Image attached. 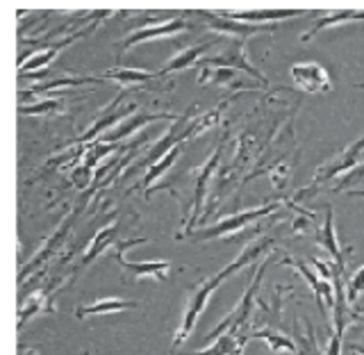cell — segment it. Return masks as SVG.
Instances as JSON below:
<instances>
[{
	"label": "cell",
	"mask_w": 364,
	"mask_h": 355,
	"mask_svg": "<svg viewBox=\"0 0 364 355\" xmlns=\"http://www.w3.org/2000/svg\"><path fill=\"white\" fill-rule=\"evenodd\" d=\"M278 205L280 203H269V205H262V208H257V210H246V212H239V214H232V216H225V219H221L219 223H214L210 228H203V231H193L187 237L196 239V242H208V239L235 235L239 231H244L248 223H253V221L262 219V216L276 212Z\"/></svg>",
	"instance_id": "3957f363"
},
{
	"label": "cell",
	"mask_w": 364,
	"mask_h": 355,
	"mask_svg": "<svg viewBox=\"0 0 364 355\" xmlns=\"http://www.w3.org/2000/svg\"><path fill=\"white\" fill-rule=\"evenodd\" d=\"M284 265H294L296 269L301 271V276L307 280V285L312 287V292H314V299H316V305L321 307V312L328 317V310H326V303H328V307H335V287L330 285L328 280H323L321 276H314V273L305 267V262L303 260H291V258H287L284 260Z\"/></svg>",
	"instance_id": "7c38bea8"
},
{
	"label": "cell",
	"mask_w": 364,
	"mask_h": 355,
	"mask_svg": "<svg viewBox=\"0 0 364 355\" xmlns=\"http://www.w3.org/2000/svg\"><path fill=\"white\" fill-rule=\"evenodd\" d=\"M364 157V134L360 137V139L353 142L348 148H344L333 162H326L323 166H318L316 169V176L312 180V185L310 189L318 187V185H323V182H328L330 178H335V176H341V174H348V171H353L358 164H360V159Z\"/></svg>",
	"instance_id": "52a82bcc"
},
{
	"label": "cell",
	"mask_w": 364,
	"mask_h": 355,
	"mask_svg": "<svg viewBox=\"0 0 364 355\" xmlns=\"http://www.w3.org/2000/svg\"><path fill=\"white\" fill-rule=\"evenodd\" d=\"M191 28L189 23L182 18V16H176V18H168V21H162V23H153V26H141V28H134L128 37H125L121 43H119V53H128L134 46H139L144 41H153V39H164V37H171V34H178L182 30Z\"/></svg>",
	"instance_id": "ba28073f"
},
{
	"label": "cell",
	"mask_w": 364,
	"mask_h": 355,
	"mask_svg": "<svg viewBox=\"0 0 364 355\" xmlns=\"http://www.w3.org/2000/svg\"><path fill=\"white\" fill-rule=\"evenodd\" d=\"M267 174L271 178V185L282 191L284 187H287L289 178H291V166L287 162H276L271 169H267Z\"/></svg>",
	"instance_id": "83f0119b"
},
{
	"label": "cell",
	"mask_w": 364,
	"mask_h": 355,
	"mask_svg": "<svg viewBox=\"0 0 364 355\" xmlns=\"http://www.w3.org/2000/svg\"><path fill=\"white\" fill-rule=\"evenodd\" d=\"M364 178V162L362 164H358L353 171H348L346 176H341V180H339V185L335 187V191H341L344 187H350V185H355V182H360Z\"/></svg>",
	"instance_id": "f546056e"
},
{
	"label": "cell",
	"mask_w": 364,
	"mask_h": 355,
	"mask_svg": "<svg viewBox=\"0 0 364 355\" xmlns=\"http://www.w3.org/2000/svg\"><path fill=\"white\" fill-rule=\"evenodd\" d=\"M350 351H355V353L364 355V346H350Z\"/></svg>",
	"instance_id": "4dcf8cb0"
},
{
	"label": "cell",
	"mask_w": 364,
	"mask_h": 355,
	"mask_svg": "<svg viewBox=\"0 0 364 355\" xmlns=\"http://www.w3.org/2000/svg\"><path fill=\"white\" fill-rule=\"evenodd\" d=\"M296 346H299V355H321L316 339H314V328L310 322L305 324V335L296 333Z\"/></svg>",
	"instance_id": "4316f807"
},
{
	"label": "cell",
	"mask_w": 364,
	"mask_h": 355,
	"mask_svg": "<svg viewBox=\"0 0 364 355\" xmlns=\"http://www.w3.org/2000/svg\"><path fill=\"white\" fill-rule=\"evenodd\" d=\"M269 265H271V258H267L259 265L257 273L253 276V282L248 285V290L242 296V301H239V305L235 307V310L228 314V317H223V322L208 335L210 339H216L219 335L228 333V330H239V328L248 326V319L253 317V305H255V296H257V290H259V282H262V278H264V271H267Z\"/></svg>",
	"instance_id": "7a4b0ae2"
},
{
	"label": "cell",
	"mask_w": 364,
	"mask_h": 355,
	"mask_svg": "<svg viewBox=\"0 0 364 355\" xmlns=\"http://www.w3.org/2000/svg\"><path fill=\"white\" fill-rule=\"evenodd\" d=\"M221 153H223V144H219L212 151L210 159L200 166L198 171V182H196V194H193V205H191V219L187 221V231L193 233V228H196L198 219H200V210H203V201H205V191H208V185H210V178L214 176L216 166L221 162Z\"/></svg>",
	"instance_id": "30bf717a"
},
{
	"label": "cell",
	"mask_w": 364,
	"mask_h": 355,
	"mask_svg": "<svg viewBox=\"0 0 364 355\" xmlns=\"http://www.w3.org/2000/svg\"><path fill=\"white\" fill-rule=\"evenodd\" d=\"M316 244L321 246L323 250H328L330 262H335V265H337L341 271H344L346 262H344V253H341L339 239H337V233H335L333 210H330V208H328V212H326V221H323V226L318 228V233H316Z\"/></svg>",
	"instance_id": "9a60e30c"
},
{
	"label": "cell",
	"mask_w": 364,
	"mask_h": 355,
	"mask_svg": "<svg viewBox=\"0 0 364 355\" xmlns=\"http://www.w3.org/2000/svg\"><path fill=\"white\" fill-rule=\"evenodd\" d=\"M350 21H364V11L346 9V11H335V14H326V16H321L314 23V28L310 32L303 34L301 41H312L318 32H323L328 28H335V26H341V23H350Z\"/></svg>",
	"instance_id": "44dd1931"
},
{
	"label": "cell",
	"mask_w": 364,
	"mask_h": 355,
	"mask_svg": "<svg viewBox=\"0 0 364 355\" xmlns=\"http://www.w3.org/2000/svg\"><path fill=\"white\" fill-rule=\"evenodd\" d=\"M121 231V223L117 221V223H112V226H107V228H100V231L96 233V237L91 239V244H89V248H87V253L82 255V260H80V265H77V269H85L91 260H96L102 250H105L112 242H114V237H117V233Z\"/></svg>",
	"instance_id": "7402d4cb"
},
{
	"label": "cell",
	"mask_w": 364,
	"mask_h": 355,
	"mask_svg": "<svg viewBox=\"0 0 364 355\" xmlns=\"http://www.w3.org/2000/svg\"><path fill=\"white\" fill-rule=\"evenodd\" d=\"M66 100H68V98H64V96H62V98H46V100L34 102V105H26V102H21V105H18V112L23 114V117L46 119V117H53V114L64 112Z\"/></svg>",
	"instance_id": "484cf974"
},
{
	"label": "cell",
	"mask_w": 364,
	"mask_h": 355,
	"mask_svg": "<svg viewBox=\"0 0 364 355\" xmlns=\"http://www.w3.org/2000/svg\"><path fill=\"white\" fill-rule=\"evenodd\" d=\"M294 87L303 94H326L333 89L330 73L318 62H296L289 68Z\"/></svg>",
	"instance_id": "5b68a950"
},
{
	"label": "cell",
	"mask_w": 364,
	"mask_h": 355,
	"mask_svg": "<svg viewBox=\"0 0 364 355\" xmlns=\"http://www.w3.org/2000/svg\"><path fill=\"white\" fill-rule=\"evenodd\" d=\"M355 87H358V89H364V85H355Z\"/></svg>",
	"instance_id": "1f68e13d"
},
{
	"label": "cell",
	"mask_w": 364,
	"mask_h": 355,
	"mask_svg": "<svg viewBox=\"0 0 364 355\" xmlns=\"http://www.w3.org/2000/svg\"><path fill=\"white\" fill-rule=\"evenodd\" d=\"M146 239H130V242L117 244V250H114V260L119 262V267L123 269V273H128V278L132 280H144V278H155V280H166L168 271H171V262L166 260H157V262H128L123 255L125 248H130L134 244H144Z\"/></svg>",
	"instance_id": "277c9868"
},
{
	"label": "cell",
	"mask_w": 364,
	"mask_h": 355,
	"mask_svg": "<svg viewBox=\"0 0 364 355\" xmlns=\"http://www.w3.org/2000/svg\"><path fill=\"white\" fill-rule=\"evenodd\" d=\"M362 292H364V267L358 269L355 276L348 280V287H346V301H348V305H355Z\"/></svg>",
	"instance_id": "f1b7e54d"
},
{
	"label": "cell",
	"mask_w": 364,
	"mask_h": 355,
	"mask_svg": "<svg viewBox=\"0 0 364 355\" xmlns=\"http://www.w3.org/2000/svg\"><path fill=\"white\" fill-rule=\"evenodd\" d=\"M273 246V237H264V239H257V242L253 244H248L244 246V250L239 253L230 265L223 267L216 276L208 278V280H203L196 290L191 292L189 296V301L185 305V312H182V322H180V328L176 330V337H173V351L180 346V344H185V341L189 339V335L193 333V328H196L198 324V319L205 310V305H208V299L212 296L214 290H219V285L225 280V278H230L235 271L239 269H244L246 265H253V262L262 255V253H267V250Z\"/></svg>",
	"instance_id": "6da1fadb"
},
{
	"label": "cell",
	"mask_w": 364,
	"mask_h": 355,
	"mask_svg": "<svg viewBox=\"0 0 364 355\" xmlns=\"http://www.w3.org/2000/svg\"><path fill=\"white\" fill-rule=\"evenodd\" d=\"M130 307H136V303L134 301H125V299H100L96 303L77 307L75 317L85 319V317H98V314H117V312H123V310H130Z\"/></svg>",
	"instance_id": "d6986e66"
},
{
	"label": "cell",
	"mask_w": 364,
	"mask_h": 355,
	"mask_svg": "<svg viewBox=\"0 0 364 355\" xmlns=\"http://www.w3.org/2000/svg\"><path fill=\"white\" fill-rule=\"evenodd\" d=\"M75 214H77V212L68 214L66 219H64V221L60 223V228H57V233H55V235H53V237L48 239V242H46V244H43V246L39 248V253L32 258L30 267H26V269H23V273H21V280L26 278V276H28V273H30V271H32L34 267L43 265V262L48 260V258H50V255L55 253V250H57V248H60V246L64 244V239H66V235H68V228H71V223H73V219H75Z\"/></svg>",
	"instance_id": "2e32d148"
},
{
	"label": "cell",
	"mask_w": 364,
	"mask_h": 355,
	"mask_svg": "<svg viewBox=\"0 0 364 355\" xmlns=\"http://www.w3.org/2000/svg\"><path fill=\"white\" fill-rule=\"evenodd\" d=\"M250 339H253V330H250L248 326H244L239 330H228V333H223L208 349L191 351V353H185V355H242Z\"/></svg>",
	"instance_id": "8fae6325"
},
{
	"label": "cell",
	"mask_w": 364,
	"mask_h": 355,
	"mask_svg": "<svg viewBox=\"0 0 364 355\" xmlns=\"http://www.w3.org/2000/svg\"><path fill=\"white\" fill-rule=\"evenodd\" d=\"M189 14L203 18L205 23H208L210 30L228 34V37L239 39V41H246L248 37H253V34L271 32V30L278 28V26H250V23H239V21L228 18L225 14H212V11H205V9H193V11H189Z\"/></svg>",
	"instance_id": "8992f818"
},
{
	"label": "cell",
	"mask_w": 364,
	"mask_h": 355,
	"mask_svg": "<svg viewBox=\"0 0 364 355\" xmlns=\"http://www.w3.org/2000/svg\"><path fill=\"white\" fill-rule=\"evenodd\" d=\"M123 96L125 94H119V98L112 102V105L105 110V117H100L96 123H94V128H89L82 137H80L77 142H91V139H96V134H100V132H105L109 125H114V123H119L121 119H128V114L132 112V107H125V110H121V112H114L119 105H121V100H123Z\"/></svg>",
	"instance_id": "ffe728a7"
},
{
	"label": "cell",
	"mask_w": 364,
	"mask_h": 355,
	"mask_svg": "<svg viewBox=\"0 0 364 355\" xmlns=\"http://www.w3.org/2000/svg\"><path fill=\"white\" fill-rule=\"evenodd\" d=\"M200 66H228V68H235V71H237V68H244L248 75H253V78L259 80L262 87L269 85V80L262 75L255 66H250L248 57H246V46H244V41H239V39H235L230 46H228V51L223 55H216V57H210V60H203Z\"/></svg>",
	"instance_id": "9c48e42d"
},
{
	"label": "cell",
	"mask_w": 364,
	"mask_h": 355,
	"mask_svg": "<svg viewBox=\"0 0 364 355\" xmlns=\"http://www.w3.org/2000/svg\"><path fill=\"white\" fill-rule=\"evenodd\" d=\"M303 14L305 9H267V11H237V14H225V16L239 23H250V26H264V23L278 26L280 21L296 18Z\"/></svg>",
	"instance_id": "5bb4252c"
},
{
	"label": "cell",
	"mask_w": 364,
	"mask_h": 355,
	"mask_svg": "<svg viewBox=\"0 0 364 355\" xmlns=\"http://www.w3.org/2000/svg\"><path fill=\"white\" fill-rule=\"evenodd\" d=\"M214 46H216V41H205V43H198V46H191V48H187L185 53L176 55L173 60H171L164 68H159V75L166 78V75L176 73V71H182V68L193 66V64H196L205 53L212 51Z\"/></svg>",
	"instance_id": "ac0fdd59"
},
{
	"label": "cell",
	"mask_w": 364,
	"mask_h": 355,
	"mask_svg": "<svg viewBox=\"0 0 364 355\" xmlns=\"http://www.w3.org/2000/svg\"><path fill=\"white\" fill-rule=\"evenodd\" d=\"M105 80H112V83H117L121 87H128V89H134V87H146L155 83V80H162L159 71H146V68H128V66H114L109 71L102 73Z\"/></svg>",
	"instance_id": "4fadbf2b"
},
{
	"label": "cell",
	"mask_w": 364,
	"mask_h": 355,
	"mask_svg": "<svg viewBox=\"0 0 364 355\" xmlns=\"http://www.w3.org/2000/svg\"><path fill=\"white\" fill-rule=\"evenodd\" d=\"M182 151H185V144H178L176 148H171V151H168L162 159H159V162H155L151 169H148V174L144 176V180H141L134 189H148L155 180H159L164 174H168V169L178 162V157H180Z\"/></svg>",
	"instance_id": "603a6c76"
},
{
	"label": "cell",
	"mask_w": 364,
	"mask_h": 355,
	"mask_svg": "<svg viewBox=\"0 0 364 355\" xmlns=\"http://www.w3.org/2000/svg\"><path fill=\"white\" fill-rule=\"evenodd\" d=\"M210 80L219 85H235L237 89H253L250 85H244L242 80H237V71L235 68H228V66H203V71L198 73V83L200 85H208Z\"/></svg>",
	"instance_id": "d4e9b609"
},
{
	"label": "cell",
	"mask_w": 364,
	"mask_h": 355,
	"mask_svg": "<svg viewBox=\"0 0 364 355\" xmlns=\"http://www.w3.org/2000/svg\"><path fill=\"white\" fill-rule=\"evenodd\" d=\"M159 119H176V117H171V114H134V117H130L128 121H123L119 128L107 130L105 137H102V142H105V144L121 142V139H125V137H130L132 132H136L139 128H144V125L159 121Z\"/></svg>",
	"instance_id": "e0dca14e"
},
{
	"label": "cell",
	"mask_w": 364,
	"mask_h": 355,
	"mask_svg": "<svg viewBox=\"0 0 364 355\" xmlns=\"http://www.w3.org/2000/svg\"><path fill=\"white\" fill-rule=\"evenodd\" d=\"M253 337H255V339H262V341H267L269 349H271L273 353H299V346H296V341H294L291 337L282 335L280 330L271 328V326H269V328H259V330L253 328Z\"/></svg>",
	"instance_id": "cb8c5ba5"
}]
</instances>
